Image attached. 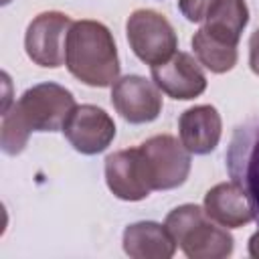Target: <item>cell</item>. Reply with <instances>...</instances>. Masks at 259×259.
Segmentation results:
<instances>
[{"instance_id":"6da1fadb","label":"cell","mask_w":259,"mask_h":259,"mask_svg":"<svg viewBox=\"0 0 259 259\" xmlns=\"http://www.w3.org/2000/svg\"><path fill=\"white\" fill-rule=\"evenodd\" d=\"M75 97L59 83L45 81L28 87L12 107L2 111L0 148L6 156H18L32 132H61L75 107Z\"/></svg>"},{"instance_id":"7a4b0ae2","label":"cell","mask_w":259,"mask_h":259,"mask_svg":"<svg viewBox=\"0 0 259 259\" xmlns=\"http://www.w3.org/2000/svg\"><path fill=\"white\" fill-rule=\"evenodd\" d=\"M65 67L87 87H111L119 77V57L111 30L99 20H73L65 42Z\"/></svg>"},{"instance_id":"3957f363","label":"cell","mask_w":259,"mask_h":259,"mask_svg":"<svg viewBox=\"0 0 259 259\" xmlns=\"http://www.w3.org/2000/svg\"><path fill=\"white\" fill-rule=\"evenodd\" d=\"M164 225L188 259H225L235 249L229 229L210 221L198 204L186 202L172 208Z\"/></svg>"},{"instance_id":"277c9868","label":"cell","mask_w":259,"mask_h":259,"mask_svg":"<svg viewBox=\"0 0 259 259\" xmlns=\"http://www.w3.org/2000/svg\"><path fill=\"white\" fill-rule=\"evenodd\" d=\"M125 36L132 53L150 67L168 61L178 51L174 26L164 14L150 8H138L127 16Z\"/></svg>"},{"instance_id":"5b68a950","label":"cell","mask_w":259,"mask_h":259,"mask_svg":"<svg viewBox=\"0 0 259 259\" xmlns=\"http://www.w3.org/2000/svg\"><path fill=\"white\" fill-rule=\"evenodd\" d=\"M225 160L231 182L243 190L259 223V117L235 127Z\"/></svg>"},{"instance_id":"8992f818","label":"cell","mask_w":259,"mask_h":259,"mask_svg":"<svg viewBox=\"0 0 259 259\" xmlns=\"http://www.w3.org/2000/svg\"><path fill=\"white\" fill-rule=\"evenodd\" d=\"M152 190H174L190 174V152L170 134H158L140 144Z\"/></svg>"},{"instance_id":"52a82bcc","label":"cell","mask_w":259,"mask_h":259,"mask_svg":"<svg viewBox=\"0 0 259 259\" xmlns=\"http://www.w3.org/2000/svg\"><path fill=\"white\" fill-rule=\"evenodd\" d=\"M71 24V16L59 10L36 14L24 32L26 57L38 67L59 69L65 63V42Z\"/></svg>"},{"instance_id":"ba28073f","label":"cell","mask_w":259,"mask_h":259,"mask_svg":"<svg viewBox=\"0 0 259 259\" xmlns=\"http://www.w3.org/2000/svg\"><path fill=\"white\" fill-rule=\"evenodd\" d=\"M61 132L75 152L83 156H95L107 150L113 142L115 121L105 109L91 103H81L71 109Z\"/></svg>"},{"instance_id":"9c48e42d","label":"cell","mask_w":259,"mask_h":259,"mask_svg":"<svg viewBox=\"0 0 259 259\" xmlns=\"http://www.w3.org/2000/svg\"><path fill=\"white\" fill-rule=\"evenodd\" d=\"M113 109L134 125L150 123L162 113V91L142 75H123L111 85Z\"/></svg>"},{"instance_id":"30bf717a","label":"cell","mask_w":259,"mask_h":259,"mask_svg":"<svg viewBox=\"0 0 259 259\" xmlns=\"http://www.w3.org/2000/svg\"><path fill=\"white\" fill-rule=\"evenodd\" d=\"M105 184L111 194L125 202H138L150 196L152 184L140 146L109 154L103 164Z\"/></svg>"},{"instance_id":"8fae6325","label":"cell","mask_w":259,"mask_h":259,"mask_svg":"<svg viewBox=\"0 0 259 259\" xmlns=\"http://www.w3.org/2000/svg\"><path fill=\"white\" fill-rule=\"evenodd\" d=\"M150 71L158 89L176 101H190L200 97L208 85L202 65L184 51H176L168 61L150 67Z\"/></svg>"},{"instance_id":"7c38bea8","label":"cell","mask_w":259,"mask_h":259,"mask_svg":"<svg viewBox=\"0 0 259 259\" xmlns=\"http://www.w3.org/2000/svg\"><path fill=\"white\" fill-rule=\"evenodd\" d=\"M178 136L182 146L194 156L210 154L223 136V119L214 105L202 103L188 107L178 117Z\"/></svg>"},{"instance_id":"4fadbf2b","label":"cell","mask_w":259,"mask_h":259,"mask_svg":"<svg viewBox=\"0 0 259 259\" xmlns=\"http://www.w3.org/2000/svg\"><path fill=\"white\" fill-rule=\"evenodd\" d=\"M121 245L123 253L132 259H172L178 247L166 225L154 221L127 225L121 235Z\"/></svg>"},{"instance_id":"5bb4252c","label":"cell","mask_w":259,"mask_h":259,"mask_svg":"<svg viewBox=\"0 0 259 259\" xmlns=\"http://www.w3.org/2000/svg\"><path fill=\"white\" fill-rule=\"evenodd\" d=\"M202 208L210 221L225 229H241L255 221L247 196L233 182H219L206 190Z\"/></svg>"},{"instance_id":"9a60e30c","label":"cell","mask_w":259,"mask_h":259,"mask_svg":"<svg viewBox=\"0 0 259 259\" xmlns=\"http://www.w3.org/2000/svg\"><path fill=\"white\" fill-rule=\"evenodd\" d=\"M249 24L245 0H212L202 18V30L217 42L239 47L241 34Z\"/></svg>"},{"instance_id":"2e32d148","label":"cell","mask_w":259,"mask_h":259,"mask_svg":"<svg viewBox=\"0 0 259 259\" xmlns=\"http://www.w3.org/2000/svg\"><path fill=\"white\" fill-rule=\"evenodd\" d=\"M190 45H192V51L196 55V61L204 69H208L210 73H214V75L229 73L237 65V61H239L237 47H229V45H223V42L212 40L202 28H198L194 32Z\"/></svg>"},{"instance_id":"e0dca14e","label":"cell","mask_w":259,"mask_h":259,"mask_svg":"<svg viewBox=\"0 0 259 259\" xmlns=\"http://www.w3.org/2000/svg\"><path fill=\"white\" fill-rule=\"evenodd\" d=\"M212 0H178V10L188 22H202Z\"/></svg>"},{"instance_id":"ac0fdd59","label":"cell","mask_w":259,"mask_h":259,"mask_svg":"<svg viewBox=\"0 0 259 259\" xmlns=\"http://www.w3.org/2000/svg\"><path fill=\"white\" fill-rule=\"evenodd\" d=\"M249 67L259 77V28L249 36Z\"/></svg>"},{"instance_id":"d6986e66","label":"cell","mask_w":259,"mask_h":259,"mask_svg":"<svg viewBox=\"0 0 259 259\" xmlns=\"http://www.w3.org/2000/svg\"><path fill=\"white\" fill-rule=\"evenodd\" d=\"M247 251L253 259H259V229L249 237V245H247Z\"/></svg>"},{"instance_id":"ffe728a7","label":"cell","mask_w":259,"mask_h":259,"mask_svg":"<svg viewBox=\"0 0 259 259\" xmlns=\"http://www.w3.org/2000/svg\"><path fill=\"white\" fill-rule=\"evenodd\" d=\"M0 2H2V6H6V4H10L12 0H0Z\"/></svg>"}]
</instances>
